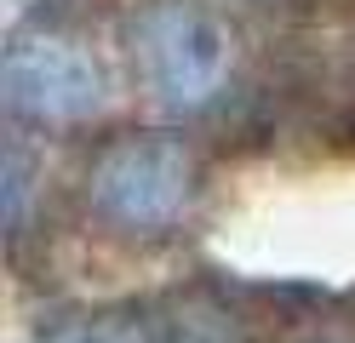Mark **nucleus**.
<instances>
[{
  "mask_svg": "<svg viewBox=\"0 0 355 343\" xmlns=\"http://www.w3.org/2000/svg\"><path fill=\"white\" fill-rule=\"evenodd\" d=\"M155 337L161 343H241L235 326L224 315H212V309H184V315H172L155 326Z\"/></svg>",
  "mask_w": 355,
  "mask_h": 343,
  "instance_id": "nucleus-6",
  "label": "nucleus"
},
{
  "mask_svg": "<svg viewBox=\"0 0 355 343\" xmlns=\"http://www.w3.org/2000/svg\"><path fill=\"white\" fill-rule=\"evenodd\" d=\"M35 343H161L155 326L132 309H92V315H58L35 332Z\"/></svg>",
  "mask_w": 355,
  "mask_h": 343,
  "instance_id": "nucleus-4",
  "label": "nucleus"
},
{
  "mask_svg": "<svg viewBox=\"0 0 355 343\" xmlns=\"http://www.w3.org/2000/svg\"><path fill=\"white\" fill-rule=\"evenodd\" d=\"M138 58L155 98L178 114L207 109L230 80V35L189 0H161L138 17Z\"/></svg>",
  "mask_w": 355,
  "mask_h": 343,
  "instance_id": "nucleus-2",
  "label": "nucleus"
},
{
  "mask_svg": "<svg viewBox=\"0 0 355 343\" xmlns=\"http://www.w3.org/2000/svg\"><path fill=\"white\" fill-rule=\"evenodd\" d=\"M0 195H6V240L17 246L29 229V195H35V166L17 143H6V155H0Z\"/></svg>",
  "mask_w": 355,
  "mask_h": 343,
  "instance_id": "nucleus-5",
  "label": "nucleus"
},
{
  "mask_svg": "<svg viewBox=\"0 0 355 343\" xmlns=\"http://www.w3.org/2000/svg\"><path fill=\"white\" fill-rule=\"evenodd\" d=\"M0 91H6V109L17 121L75 126L103 109V69L69 35L29 29L12 35L6 58H0Z\"/></svg>",
  "mask_w": 355,
  "mask_h": 343,
  "instance_id": "nucleus-3",
  "label": "nucleus"
},
{
  "mask_svg": "<svg viewBox=\"0 0 355 343\" xmlns=\"http://www.w3.org/2000/svg\"><path fill=\"white\" fill-rule=\"evenodd\" d=\"M315 343H344V337H315Z\"/></svg>",
  "mask_w": 355,
  "mask_h": 343,
  "instance_id": "nucleus-7",
  "label": "nucleus"
},
{
  "mask_svg": "<svg viewBox=\"0 0 355 343\" xmlns=\"http://www.w3.org/2000/svg\"><path fill=\"white\" fill-rule=\"evenodd\" d=\"M195 155L184 137L166 132H126L103 143L86 177V200L103 223L126 229V235H161L195 200Z\"/></svg>",
  "mask_w": 355,
  "mask_h": 343,
  "instance_id": "nucleus-1",
  "label": "nucleus"
}]
</instances>
